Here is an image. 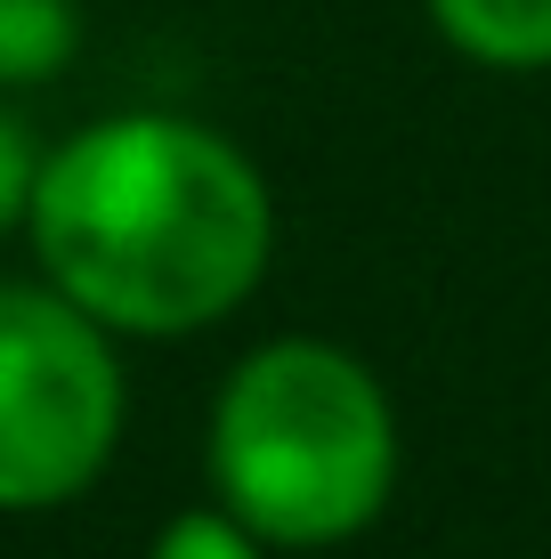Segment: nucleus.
<instances>
[{
  "label": "nucleus",
  "instance_id": "obj_6",
  "mask_svg": "<svg viewBox=\"0 0 551 559\" xmlns=\"http://www.w3.org/2000/svg\"><path fill=\"white\" fill-rule=\"evenodd\" d=\"M146 559H284V551L260 544V535L243 527L227 503H195V511L163 519L155 544H146Z\"/></svg>",
  "mask_w": 551,
  "mask_h": 559
},
{
  "label": "nucleus",
  "instance_id": "obj_3",
  "mask_svg": "<svg viewBox=\"0 0 551 559\" xmlns=\"http://www.w3.org/2000/svg\"><path fill=\"white\" fill-rule=\"evenodd\" d=\"M122 333L49 276L0 284V511H65L122 447Z\"/></svg>",
  "mask_w": 551,
  "mask_h": 559
},
{
  "label": "nucleus",
  "instance_id": "obj_5",
  "mask_svg": "<svg viewBox=\"0 0 551 559\" xmlns=\"http://www.w3.org/2000/svg\"><path fill=\"white\" fill-rule=\"evenodd\" d=\"M82 49V0H0V90H41Z\"/></svg>",
  "mask_w": 551,
  "mask_h": 559
},
{
  "label": "nucleus",
  "instance_id": "obj_7",
  "mask_svg": "<svg viewBox=\"0 0 551 559\" xmlns=\"http://www.w3.org/2000/svg\"><path fill=\"white\" fill-rule=\"evenodd\" d=\"M33 179H41V146H33V130L0 106V236H25Z\"/></svg>",
  "mask_w": 551,
  "mask_h": 559
},
{
  "label": "nucleus",
  "instance_id": "obj_4",
  "mask_svg": "<svg viewBox=\"0 0 551 559\" xmlns=\"http://www.w3.org/2000/svg\"><path fill=\"white\" fill-rule=\"evenodd\" d=\"M430 25L487 73H551V0H430Z\"/></svg>",
  "mask_w": 551,
  "mask_h": 559
},
{
  "label": "nucleus",
  "instance_id": "obj_1",
  "mask_svg": "<svg viewBox=\"0 0 551 559\" xmlns=\"http://www.w3.org/2000/svg\"><path fill=\"white\" fill-rule=\"evenodd\" d=\"M25 243L106 333L187 341L260 293L276 260V195L227 130L130 106L41 146Z\"/></svg>",
  "mask_w": 551,
  "mask_h": 559
},
{
  "label": "nucleus",
  "instance_id": "obj_2",
  "mask_svg": "<svg viewBox=\"0 0 551 559\" xmlns=\"http://www.w3.org/2000/svg\"><path fill=\"white\" fill-rule=\"evenodd\" d=\"M406 438L366 357L316 333H276L227 365L203 421V478L260 544L333 551L390 511Z\"/></svg>",
  "mask_w": 551,
  "mask_h": 559
}]
</instances>
